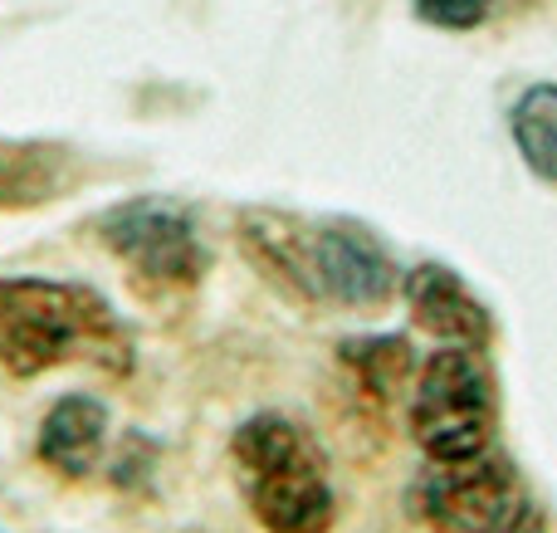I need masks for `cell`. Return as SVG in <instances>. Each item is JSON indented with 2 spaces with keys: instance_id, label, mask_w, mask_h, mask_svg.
<instances>
[{
  "instance_id": "cell-1",
  "label": "cell",
  "mask_w": 557,
  "mask_h": 533,
  "mask_svg": "<svg viewBox=\"0 0 557 533\" xmlns=\"http://www.w3.org/2000/svg\"><path fill=\"white\" fill-rule=\"evenodd\" d=\"M64 362H88L108 377H127L137 368V338L94 284L5 274L0 280V368L10 377H39Z\"/></svg>"
},
{
  "instance_id": "cell-2",
  "label": "cell",
  "mask_w": 557,
  "mask_h": 533,
  "mask_svg": "<svg viewBox=\"0 0 557 533\" xmlns=\"http://www.w3.org/2000/svg\"><path fill=\"white\" fill-rule=\"evenodd\" d=\"M240 245L260 274L304 303L376 309L401 289L396 260L357 221H298L284 211H240Z\"/></svg>"
},
{
  "instance_id": "cell-3",
  "label": "cell",
  "mask_w": 557,
  "mask_h": 533,
  "mask_svg": "<svg viewBox=\"0 0 557 533\" xmlns=\"http://www.w3.org/2000/svg\"><path fill=\"white\" fill-rule=\"evenodd\" d=\"M231 460L245 505L264 533H327L337 524V495L327 456L313 431L284 411H260L231 436Z\"/></svg>"
},
{
  "instance_id": "cell-4",
  "label": "cell",
  "mask_w": 557,
  "mask_h": 533,
  "mask_svg": "<svg viewBox=\"0 0 557 533\" xmlns=\"http://www.w3.org/2000/svg\"><path fill=\"white\" fill-rule=\"evenodd\" d=\"M499 392L484 352L435 348L411 382V436L431 460H470L494 450Z\"/></svg>"
},
{
  "instance_id": "cell-5",
  "label": "cell",
  "mask_w": 557,
  "mask_h": 533,
  "mask_svg": "<svg viewBox=\"0 0 557 533\" xmlns=\"http://www.w3.org/2000/svg\"><path fill=\"white\" fill-rule=\"evenodd\" d=\"M98 240L127 264L137 284L152 289H191L211 270L201 231L191 211L166 196H133L98 215Z\"/></svg>"
},
{
  "instance_id": "cell-6",
  "label": "cell",
  "mask_w": 557,
  "mask_h": 533,
  "mask_svg": "<svg viewBox=\"0 0 557 533\" xmlns=\"http://www.w3.org/2000/svg\"><path fill=\"white\" fill-rule=\"evenodd\" d=\"M523 475L509 456L484 450L470 460H431L416 485V515L435 533H504L529 505Z\"/></svg>"
},
{
  "instance_id": "cell-7",
  "label": "cell",
  "mask_w": 557,
  "mask_h": 533,
  "mask_svg": "<svg viewBox=\"0 0 557 533\" xmlns=\"http://www.w3.org/2000/svg\"><path fill=\"white\" fill-rule=\"evenodd\" d=\"M401 294H406L411 319L421 323L431 338H441L445 348L490 352L494 313L484 309V299L455 270H445V264H435V260L416 264V270L401 274Z\"/></svg>"
},
{
  "instance_id": "cell-8",
  "label": "cell",
  "mask_w": 557,
  "mask_h": 533,
  "mask_svg": "<svg viewBox=\"0 0 557 533\" xmlns=\"http://www.w3.org/2000/svg\"><path fill=\"white\" fill-rule=\"evenodd\" d=\"M88 162L69 142L45 137H0V211H35L45 201L74 196Z\"/></svg>"
},
{
  "instance_id": "cell-9",
  "label": "cell",
  "mask_w": 557,
  "mask_h": 533,
  "mask_svg": "<svg viewBox=\"0 0 557 533\" xmlns=\"http://www.w3.org/2000/svg\"><path fill=\"white\" fill-rule=\"evenodd\" d=\"M108 450V407L88 392H69L45 411L35 456L64 480H94Z\"/></svg>"
},
{
  "instance_id": "cell-10",
  "label": "cell",
  "mask_w": 557,
  "mask_h": 533,
  "mask_svg": "<svg viewBox=\"0 0 557 533\" xmlns=\"http://www.w3.org/2000/svg\"><path fill=\"white\" fill-rule=\"evenodd\" d=\"M509 133L519 147L523 166L539 182L557 186V84H533L519 94L509 113Z\"/></svg>"
},
{
  "instance_id": "cell-11",
  "label": "cell",
  "mask_w": 557,
  "mask_h": 533,
  "mask_svg": "<svg viewBox=\"0 0 557 533\" xmlns=\"http://www.w3.org/2000/svg\"><path fill=\"white\" fill-rule=\"evenodd\" d=\"M343 362L357 372L362 392H372V397H382V401L416 372L411 343L396 338V333L392 338H352V343H343Z\"/></svg>"
},
{
  "instance_id": "cell-12",
  "label": "cell",
  "mask_w": 557,
  "mask_h": 533,
  "mask_svg": "<svg viewBox=\"0 0 557 533\" xmlns=\"http://www.w3.org/2000/svg\"><path fill=\"white\" fill-rule=\"evenodd\" d=\"M416 15L435 29H474L490 15V0H416Z\"/></svg>"
},
{
  "instance_id": "cell-13",
  "label": "cell",
  "mask_w": 557,
  "mask_h": 533,
  "mask_svg": "<svg viewBox=\"0 0 557 533\" xmlns=\"http://www.w3.org/2000/svg\"><path fill=\"white\" fill-rule=\"evenodd\" d=\"M504 533H553V519H548V509H543L539 499H529V505H523V515L513 519Z\"/></svg>"
}]
</instances>
